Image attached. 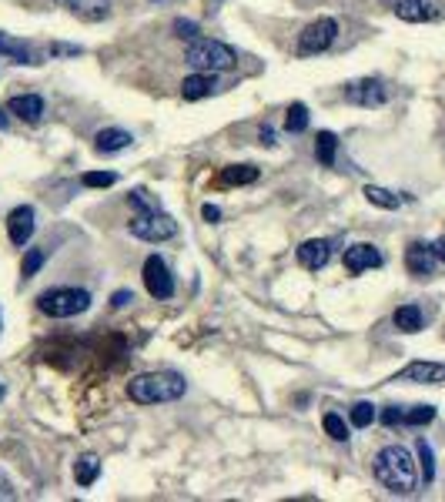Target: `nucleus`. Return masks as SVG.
Masks as SVG:
<instances>
[{"mask_svg":"<svg viewBox=\"0 0 445 502\" xmlns=\"http://www.w3.org/2000/svg\"><path fill=\"white\" fill-rule=\"evenodd\" d=\"M345 101L359 104V108H382L389 101V88L379 77H365V81H352L345 88Z\"/></svg>","mask_w":445,"mask_h":502,"instance_id":"0eeeda50","label":"nucleus"},{"mask_svg":"<svg viewBox=\"0 0 445 502\" xmlns=\"http://www.w3.org/2000/svg\"><path fill=\"white\" fill-rule=\"evenodd\" d=\"M335 151H338V138L332 131H318V141H315V154L318 161L325 164V168H332L335 164Z\"/></svg>","mask_w":445,"mask_h":502,"instance_id":"5701e85b","label":"nucleus"},{"mask_svg":"<svg viewBox=\"0 0 445 502\" xmlns=\"http://www.w3.org/2000/svg\"><path fill=\"white\" fill-rule=\"evenodd\" d=\"M251 181H258V168L251 164H231L221 171V185H251Z\"/></svg>","mask_w":445,"mask_h":502,"instance_id":"4be33fe9","label":"nucleus"},{"mask_svg":"<svg viewBox=\"0 0 445 502\" xmlns=\"http://www.w3.org/2000/svg\"><path fill=\"white\" fill-rule=\"evenodd\" d=\"M305 128H308V108H305L302 101H295L292 108H288V114H285V131L302 134Z\"/></svg>","mask_w":445,"mask_h":502,"instance_id":"393cba45","label":"nucleus"},{"mask_svg":"<svg viewBox=\"0 0 445 502\" xmlns=\"http://www.w3.org/2000/svg\"><path fill=\"white\" fill-rule=\"evenodd\" d=\"M7 111L14 118H21L24 124H37L44 118V98L37 94H21V98H11L7 101Z\"/></svg>","mask_w":445,"mask_h":502,"instance_id":"dca6fc26","label":"nucleus"},{"mask_svg":"<svg viewBox=\"0 0 445 502\" xmlns=\"http://www.w3.org/2000/svg\"><path fill=\"white\" fill-rule=\"evenodd\" d=\"M365 198H369L375 208H385V211H395V208L402 205V198L392 195L389 188H379V185H369V188H365Z\"/></svg>","mask_w":445,"mask_h":502,"instance_id":"b1692460","label":"nucleus"},{"mask_svg":"<svg viewBox=\"0 0 445 502\" xmlns=\"http://www.w3.org/2000/svg\"><path fill=\"white\" fill-rule=\"evenodd\" d=\"M435 251L432 245H422V241H412L409 248H405V268L415 275V278H425V275L435 272Z\"/></svg>","mask_w":445,"mask_h":502,"instance_id":"f8f14e48","label":"nucleus"},{"mask_svg":"<svg viewBox=\"0 0 445 502\" xmlns=\"http://www.w3.org/2000/svg\"><path fill=\"white\" fill-rule=\"evenodd\" d=\"M81 181H84V188H111L118 181V175L114 171H87Z\"/></svg>","mask_w":445,"mask_h":502,"instance_id":"7c9ffc66","label":"nucleus"},{"mask_svg":"<svg viewBox=\"0 0 445 502\" xmlns=\"http://www.w3.org/2000/svg\"><path fill=\"white\" fill-rule=\"evenodd\" d=\"M131 138L128 131H121V128H104V131H98V138H94V148H98L101 154H114V151H124V148H131Z\"/></svg>","mask_w":445,"mask_h":502,"instance_id":"a211bd4d","label":"nucleus"},{"mask_svg":"<svg viewBox=\"0 0 445 502\" xmlns=\"http://www.w3.org/2000/svg\"><path fill=\"white\" fill-rule=\"evenodd\" d=\"M382 251L375 245H352L345 251V268L352 275H362V272H372V268H382Z\"/></svg>","mask_w":445,"mask_h":502,"instance_id":"9b49d317","label":"nucleus"},{"mask_svg":"<svg viewBox=\"0 0 445 502\" xmlns=\"http://www.w3.org/2000/svg\"><path fill=\"white\" fill-rule=\"evenodd\" d=\"M432 251H435V258H439V262L445 265V235H442V238H435V241H432Z\"/></svg>","mask_w":445,"mask_h":502,"instance_id":"e433bc0d","label":"nucleus"},{"mask_svg":"<svg viewBox=\"0 0 445 502\" xmlns=\"http://www.w3.org/2000/svg\"><path fill=\"white\" fill-rule=\"evenodd\" d=\"M4 128H11V118H7V111L0 108V131H4Z\"/></svg>","mask_w":445,"mask_h":502,"instance_id":"ea45409f","label":"nucleus"},{"mask_svg":"<svg viewBox=\"0 0 445 502\" xmlns=\"http://www.w3.org/2000/svg\"><path fill=\"white\" fill-rule=\"evenodd\" d=\"M41 265H44V251L27 248V255H24V262H21V275L24 278H34V275L41 272Z\"/></svg>","mask_w":445,"mask_h":502,"instance_id":"c756f323","label":"nucleus"},{"mask_svg":"<svg viewBox=\"0 0 445 502\" xmlns=\"http://www.w3.org/2000/svg\"><path fill=\"white\" fill-rule=\"evenodd\" d=\"M322 426H325V432L335 439V442H348V426H345V419H342L338 412H325Z\"/></svg>","mask_w":445,"mask_h":502,"instance_id":"c85d7f7f","label":"nucleus"},{"mask_svg":"<svg viewBox=\"0 0 445 502\" xmlns=\"http://www.w3.org/2000/svg\"><path fill=\"white\" fill-rule=\"evenodd\" d=\"M131 235L141 241H168L178 235V221L171 218V215H164V211H158V208H151V211H138L134 218H131Z\"/></svg>","mask_w":445,"mask_h":502,"instance_id":"39448f33","label":"nucleus"},{"mask_svg":"<svg viewBox=\"0 0 445 502\" xmlns=\"http://www.w3.org/2000/svg\"><path fill=\"white\" fill-rule=\"evenodd\" d=\"M131 201H134V208H138V211H151V208H158V205L151 201V195L144 191V188H138V191L131 195Z\"/></svg>","mask_w":445,"mask_h":502,"instance_id":"72a5a7b5","label":"nucleus"},{"mask_svg":"<svg viewBox=\"0 0 445 502\" xmlns=\"http://www.w3.org/2000/svg\"><path fill=\"white\" fill-rule=\"evenodd\" d=\"M57 4H64L67 11L84 21H104L111 11V0H57Z\"/></svg>","mask_w":445,"mask_h":502,"instance_id":"f3484780","label":"nucleus"},{"mask_svg":"<svg viewBox=\"0 0 445 502\" xmlns=\"http://www.w3.org/2000/svg\"><path fill=\"white\" fill-rule=\"evenodd\" d=\"M201 215H205V221H218V218H221V208L205 205V208H201Z\"/></svg>","mask_w":445,"mask_h":502,"instance_id":"4c0bfd02","label":"nucleus"},{"mask_svg":"<svg viewBox=\"0 0 445 502\" xmlns=\"http://www.w3.org/2000/svg\"><path fill=\"white\" fill-rule=\"evenodd\" d=\"M395 382H419V385H439L445 382V362H412L399 372Z\"/></svg>","mask_w":445,"mask_h":502,"instance_id":"1a4fd4ad","label":"nucleus"},{"mask_svg":"<svg viewBox=\"0 0 445 502\" xmlns=\"http://www.w3.org/2000/svg\"><path fill=\"white\" fill-rule=\"evenodd\" d=\"M258 138H261V144H275V131H272V128H261Z\"/></svg>","mask_w":445,"mask_h":502,"instance_id":"58836bf2","label":"nucleus"},{"mask_svg":"<svg viewBox=\"0 0 445 502\" xmlns=\"http://www.w3.org/2000/svg\"><path fill=\"white\" fill-rule=\"evenodd\" d=\"M0 54L17 61V64H41L31 47L24 44V41H17V37H7V34H0Z\"/></svg>","mask_w":445,"mask_h":502,"instance_id":"6ab92c4d","label":"nucleus"},{"mask_svg":"<svg viewBox=\"0 0 445 502\" xmlns=\"http://www.w3.org/2000/svg\"><path fill=\"white\" fill-rule=\"evenodd\" d=\"M4 392H7V389H4V382H0V399H4Z\"/></svg>","mask_w":445,"mask_h":502,"instance_id":"a19ab883","label":"nucleus"},{"mask_svg":"<svg viewBox=\"0 0 445 502\" xmlns=\"http://www.w3.org/2000/svg\"><path fill=\"white\" fill-rule=\"evenodd\" d=\"M218 91V81L211 71H198V74L185 77V84H181V98L185 101H205L211 98Z\"/></svg>","mask_w":445,"mask_h":502,"instance_id":"4468645a","label":"nucleus"},{"mask_svg":"<svg viewBox=\"0 0 445 502\" xmlns=\"http://www.w3.org/2000/svg\"><path fill=\"white\" fill-rule=\"evenodd\" d=\"M375 479L392 492V496H412L419 489V466H415L412 452L405 446H385L372 462Z\"/></svg>","mask_w":445,"mask_h":502,"instance_id":"f257e3e1","label":"nucleus"},{"mask_svg":"<svg viewBox=\"0 0 445 502\" xmlns=\"http://www.w3.org/2000/svg\"><path fill=\"white\" fill-rule=\"evenodd\" d=\"M185 379L178 372H144L128 382L131 402L138 405H158V402H178L185 395Z\"/></svg>","mask_w":445,"mask_h":502,"instance_id":"f03ea898","label":"nucleus"},{"mask_svg":"<svg viewBox=\"0 0 445 502\" xmlns=\"http://www.w3.org/2000/svg\"><path fill=\"white\" fill-rule=\"evenodd\" d=\"M392 322H395V328H399V332H405V335H415V332H422V308H419V305L395 308Z\"/></svg>","mask_w":445,"mask_h":502,"instance_id":"412c9836","label":"nucleus"},{"mask_svg":"<svg viewBox=\"0 0 445 502\" xmlns=\"http://www.w3.org/2000/svg\"><path fill=\"white\" fill-rule=\"evenodd\" d=\"M415 452H419V469H422V482H432L435 479V456H432V446L419 439L415 442Z\"/></svg>","mask_w":445,"mask_h":502,"instance_id":"a878e982","label":"nucleus"},{"mask_svg":"<svg viewBox=\"0 0 445 502\" xmlns=\"http://www.w3.org/2000/svg\"><path fill=\"white\" fill-rule=\"evenodd\" d=\"M392 11H395V17L405 24H425L435 17V7L429 0H395Z\"/></svg>","mask_w":445,"mask_h":502,"instance_id":"2eb2a0df","label":"nucleus"},{"mask_svg":"<svg viewBox=\"0 0 445 502\" xmlns=\"http://www.w3.org/2000/svg\"><path fill=\"white\" fill-rule=\"evenodd\" d=\"M174 34L181 37V41H198V24L195 21H174Z\"/></svg>","mask_w":445,"mask_h":502,"instance_id":"2f4dec72","label":"nucleus"},{"mask_svg":"<svg viewBox=\"0 0 445 502\" xmlns=\"http://www.w3.org/2000/svg\"><path fill=\"white\" fill-rule=\"evenodd\" d=\"M328 258H332V245L325 238H308L298 248V265L308 268V272H318V268H325Z\"/></svg>","mask_w":445,"mask_h":502,"instance_id":"ddd939ff","label":"nucleus"},{"mask_svg":"<svg viewBox=\"0 0 445 502\" xmlns=\"http://www.w3.org/2000/svg\"><path fill=\"white\" fill-rule=\"evenodd\" d=\"M37 308L51 318H71L91 308V295L84 288H51L37 298Z\"/></svg>","mask_w":445,"mask_h":502,"instance_id":"20e7f679","label":"nucleus"},{"mask_svg":"<svg viewBox=\"0 0 445 502\" xmlns=\"http://www.w3.org/2000/svg\"><path fill=\"white\" fill-rule=\"evenodd\" d=\"M185 61L195 67V71H211V74H221V71H231V67L238 64V54H235L228 44H221V41L198 37V41H191V44H188Z\"/></svg>","mask_w":445,"mask_h":502,"instance_id":"7ed1b4c3","label":"nucleus"},{"mask_svg":"<svg viewBox=\"0 0 445 502\" xmlns=\"http://www.w3.org/2000/svg\"><path fill=\"white\" fill-rule=\"evenodd\" d=\"M348 419H352V426L355 429H369L375 419H379V412H375V405L372 402H355L352 405V412H348Z\"/></svg>","mask_w":445,"mask_h":502,"instance_id":"bb28decb","label":"nucleus"},{"mask_svg":"<svg viewBox=\"0 0 445 502\" xmlns=\"http://www.w3.org/2000/svg\"><path fill=\"white\" fill-rule=\"evenodd\" d=\"M432 419H435V405H415V409H409V412H405V422H402V426L422 429V426H429Z\"/></svg>","mask_w":445,"mask_h":502,"instance_id":"cd10ccee","label":"nucleus"},{"mask_svg":"<svg viewBox=\"0 0 445 502\" xmlns=\"http://www.w3.org/2000/svg\"><path fill=\"white\" fill-rule=\"evenodd\" d=\"M128 302H134V292H128V288H121V292L111 295V305H114V308H124Z\"/></svg>","mask_w":445,"mask_h":502,"instance_id":"f704fd0d","label":"nucleus"},{"mask_svg":"<svg viewBox=\"0 0 445 502\" xmlns=\"http://www.w3.org/2000/svg\"><path fill=\"white\" fill-rule=\"evenodd\" d=\"M405 422V412L402 409H399V405H389V409H385V412H382V426H402Z\"/></svg>","mask_w":445,"mask_h":502,"instance_id":"473e14b6","label":"nucleus"},{"mask_svg":"<svg viewBox=\"0 0 445 502\" xmlns=\"http://www.w3.org/2000/svg\"><path fill=\"white\" fill-rule=\"evenodd\" d=\"M101 476V459L94 452H84V456H77L74 462V479L77 486H94Z\"/></svg>","mask_w":445,"mask_h":502,"instance_id":"aec40b11","label":"nucleus"},{"mask_svg":"<svg viewBox=\"0 0 445 502\" xmlns=\"http://www.w3.org/2000/svg\"><path fill=\"white\" fill-rule=\"evenodd\" d=\"M34 208L31 205H21L14 208L11 215H7V238H11V245H17V248H24L27 241H31L34 235Z\"/></svg>","mask_w":445,"mask_h":502,"instance_id":"9d476101","label":"nucleus"},{"mask_svg":"<svg viewBox=\"0 0 445 502\" xmlns=\"http://www.w3.org/2000/svg\"><path fill=\"white\" fill-rule=\"evenodd\" d=\"M335 37H338V24L332 17H318V21H312L298 34V57L322 54V51H328L335 44Z\"/></svg>","mask_w":445,"mask_h":502,"instance_id":"423d86ee","label":"nucleus"},{"mask_svg":"<svg viewBox=\"0 0 445 502\" xmlns=\"http://www.w3.org/2000/svg\"><path fill=\"white\" fill-rule=\"evenodd\" d=\"M144 288H148V295L158 298V302L174 295V278H171V272H168V265H164L158 255H151V258L144 262Z\"/></svg>","mask_w":445,"mask_h":502,"instance_id":"6e6552de","label":"nucleus"},{"mask_svg":"<svg viewBox=\"0 0 445 502\" xmlns=\"http://www.w3.org/2000/svg\"><path fill=\"white\" fill-rule=\"evenodd\" d=\"M51 54H71V57H77V54H81V47H71V44H51Z\"/></svg>","mask_w":445,"mask_h":502,"instance_id":"c9c22d12","label":"nucleus"}]
</instances>
